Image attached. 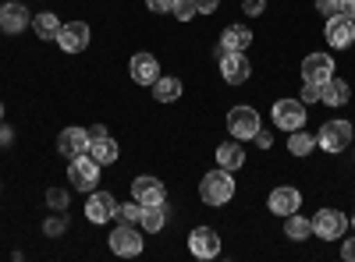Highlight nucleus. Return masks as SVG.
<instances>
[{
  "mask_svg": "<svg viewBox=\"0 0 355 262\" xmlns=\"http://www.w3.org/2000/svg\"><path fill=\"white\" fill-rule=\"evenodd\" d=\"M245 163V149L239 145V138L234 142H224V145H217V167H224V170H239Z\"/></svg>",
  "mask_w": 355,
  "mask_h": 262,
  "instance_id": "4be33fe9",
  "label": "nucleus"
},
{
  "mask_svg": "<svg viewBox=\"0 0 355 262\" xmlns=\"http://www.w3.org/2000/svg\"><path fill=\"white\" fill-rule=\"evenodd\" d=\"M323 36H327V43L334 50H348L355 43V21L348 15H334V18H327V25H323Z\"/></svg>",
  "mask_w": 355,
  "mask_h": 262,
  "instance_id": "9b49d317",
  "label": "nucleus"
},
{
  "mask_svg": "<svg viewBox=\"0 0 355 262\" xmlns=\"http://www.w3.org/2000/svg\"><path fill=\"white\" fill-rule=\"evenodd\" d=\"M242 11H245V15H263V11H266V0H245Z\"/></svg>",
  "mask_w": 355,
  "mask_h": 262,
  "instance_id": "c9c22d12",
  "label": "nucleus"
},
{
  "mask_svg": "<svg viewBox=\"0 0 355 262\" xmlns=\"http://www.w3.org/2000/svg\"><path fill=\"white\" fill-rule=\"evenodd\" d=\"M46 206H50L53 213H68V191H64V188H50V191H46Z\"/></svg>",
  "mask_w": 355,
  "mask_h": 262,
  "instance_id": "c756f323",
  "label": "nucleus"
},
{
  "mask_svg": "<svg viewBox=\"0 0 355 262\" xmlns=\"http://www.w3.org/2000/svg\"><path fill=\"white\" fill-rule=\"evenodd\" d=\"M171 15H178V21H192L199 15V8H196V0H174V11Z\"/></svg>",
  "mask_w": 355,
  "mask_h": 262,
  "instance_id": "7c9ffc66",
  "label": "nucleus"
},
{
  "mask_svg": "<svg viewBox=\"0 0 355 262\" xmlns=\"http://www.w3.org/2000/svg\"><path fill=\"white\" fill-rule=\"evenodd\" d=\"M316 145L323 153H345L348 145H352V124L348 121H327L320 128V138Z\"/></svg>",
  "mask_w": 355,
  "mask_h": 262,
  "instance_id": "423d86ee",
  "label": "nucleus"
},
{
  "mask_svg": "<svg viewBox=\"0 0 355 262\" xmlns=\"http://www.w3.org/2000/svg\"><path fill=\"white\" fill-rule=\"evenodd\" d=\"M153 96H157V103H174L178 96H182V78L160 75V78L153 82Z\"/></svg>",
  "mask_w": 355,
  "mask_h": 262,
  "instance_id": "393cba45",
  "label": "nucleus"
},
{
  "mask_svg": "<svg viewBox=\"0 0 355 262\" xmlns=\"http://www.w3.org/2000/svg\"><path fill=\"white\" fill-rule=\"evenodd\" d=\"M345 230H348V216L341 209H320L313 216V234L320 241H334V238H345Z\"/></svg>",
  "mask_w": 355,
  "mask_h": 262,
  "instance_id": "39448f33",
  "label": "nucleus"
},
{
  "mask_svg": "<svg viewBox=\"0 0 355 262\" xmlns=\"http://www.w3.org/2000/svg\"><path fill=\"white\" fill-rule=\"evenodd\" d=\"M117 220H121V223H139V216H142V206H139V202L132 198V202H121V206H117V213H114Z\"/></svg>",
  "mask_w": 355,
  "mask_h": 262,
  "instance_id": "c85d7f7f",
  "label": "nucleus"
},
{
  "mask_svg": "<svg viewBox=\"0 0 355 262\" xmlns=\"http://www.w3.org/2000/svg\"><path fill=\"white\" fill-rule=\"evenodd\" d=\"M341 15H348L355 21V0H341Z\"/></svg>",
  "mask_w": 355,
  "mask_h": 262,
  "instance_id": "58836bf2",
  "label": "nucleus"
},
{
  "mask_svg": "<svg viewBox=\"0 0 355 262\" xmlns=\"http://www.w3.org/2000/svg\"><path fill=\"white\" fill-rule=\"evenodd\" d=\"M28 25H33V18H28L25 4H18V0H8V4L0 8V28H4L8 36H18V32H25Z\"/></svg>",
  "mask_w": 355,
  "mask_h": 262,
  "instance_id": "dca6fc26",
  "label": "nucleus"
},
{
  "mask_svg": "<svg viewBox=\"0 0 355 262\" xmlns=\"http://www.w3.org/2000/svg\"><path fill=\"white\" fill-rule=\"evenodd\" d=\"M199 198L206 202V206H227V202L234 198V174L224 170V167L210 170L199 181Z\"/></svg>",
  "mask_w": 355,
  "mask_h": 262,
  "instance_id": "f257e3e1",
  "label": "nucleus"
},
{
  "mask_svg": "<svg viewBox=\"0 0 355 262\" xmlns=\"http://www.w3.org/2000/svg\"><path fill=\"white\" fill-rule=\"evenodd\" d=\"M0 121H4V103H0Z\"/></svg>",
  "mask_w": 355,
  "mask_h": 262,
  "instance_id": "79ce46f5",
  "label": "nucleus"
},
{
  "mask_svg": "<svg viewBox=\"0 0 355 262\" xmlns=\"http://www.w3.org/2000/svg\"><path fill=\"white\" fill-rule=\"evenodd\" d=\"M274 124L281 131H299L306 124V103L302 100H277L274 103Z\"/></svg>",
  "mask_w": 355,
  "mask_h": 262,
  "instance_id": "0eeeda50",
  "label": "nucleus"
},
{
  "mask_svg": "<svg viewBox=\"0 0 355 262\" xmlns=\"http://www.w3.org/2000/svg\"><path fill=\"white\" fill-rule=\"evenodd\" d=\"M117 213V198L110 191H89L85 198V220L89 223H107Z\"/></svg>",
  "mask_w": 355,
  "mask_h": 262,
  "instance_id": "f8f14e48",
  "label": "nucleus"
},
{
  "mask_svg": "<svg viewBox=\"0 0 355 262\" xmlns=\"http://www.w3.org/2000/svg\"><path fill=\"white\" fill-rule=\"evenodd\" d=\"M313 149H316V138L309 131H302V128L299 131H288V153L291 156H309Z\"/></svg>",
  "mask_w": 355,
  "mask_h": 262,
  "instance_id": "bb28decb",
  "label": "nucleus"
},
{
  "mask_svg": "<svg viewBox=\"0 0 355 262\" xmlns=\"http://www.w3.org/2000/svg\"><path fill=\"white\" fill-rule=\"evenodd\" d=\"M217 64H220V78L227 85H245L249 75H252V64H249V57L242 50H224L217 57Z\"/></svg>",
  "mask_w": 355,
  "mask_h": 262,
  "instance_id": "7ed1b4c3",
  "label": "nucleus"
},
{
  "mask_svg": "<svg viewBox=\"0 0 355 262\" xmlns=\"http://www.w3.org/2000/svg\"><path fill=\"white\" fill-rule=\"evenodd\" d=\"M227 131L239 138V142L256 138V131H259V113H256L252 106H231V110H227Z\"/></svg>",
  "mask_w": 355,
  "mask_h": 262,
  "instance_id": "6e6552de",
  "label": "nucleus"
},
{
  "mask_svg": "<svg viewBox=\"0 0 355 262\" xmlns=\"http://www.w3.org/2000/svg\"><path fill=\"white\" fill-rule=\"evenodd\" d=\"M110 252L114 255H121V259H135L142 252V234L135 230V223H121V227H114L110 230V238H107Z\"/></svg>",
  "mask_w": 355,
  "mask_h": 262,
  "instance_id": "20e7f679",
  "label": "nucleus"
},
{
  "mask_svg": "<svg viewBox=\"0 0 355 262\" xmlns=\"http://www.w3.org/2000/svg\"><path fill=\"white\" fill-rule=\"evenodd\" d=\"M89 131V138H103L107 135V124H93V128H85Z\"/></svg>",
  "mask_w": 355,
  "mask_h": 262,
  "instance_id": "ea45409f",
  "label": "nucleus"
},
{
  "mask_svg": "<svg viewBox=\"0 0 355 262\" xmlns=\"http://www.w3.org/2000/svg\"><path fill=\"white\" fill-rule=\"evenodd\" d=\"M196 8H199V15H214L217 11V0H196Z\"/></svg>",
  "mask_w": 355,
  "mask_h": 262,
  "instance_id": "4c0bfd02",
  "label": "nucleus"
},
{
  "mask_svg": "<svg viewBox=\"0 0 355 262\" xmlns=\"http://www.w3.org/2000/svg\"><path fill=\"white\" fill-rule=\"evenodd\" d=\"M128 71H132V82L135 85H153L160 78V61H157L153 53H135Z\"/></svg>",
  "mask_w": 355,
  "mask_h": 262,
  "instance_id": "a211bd4d",
  "label": "nucleus"
},
{
  "mask_svg": "<svg viewBox=\"0 0 355 262\" xmlns=\"http://www.w3.org/2000/svg\"><path fill=\"white\" fill-rule=\"evenodd\" d=\"M11 138H15L11 128H0V145H11Z\"/></svg>",
  "mask_w": 355,
  "mask_h": 262,
  "instance_id": "a19ab883",
  "label": "nucleus"
},
{
  "mask_svg": "<svg viewBox=\"0 0 355 262\" xmlns=\"http://www.w3.org/2000/svg\"><path fill=\"white\" fill-rule=\"evenodd\" d=\"M352 100V89H348V82L345 78H327L320 85V103H327V106H345Z\"/></svg>",
  "mask_w": 355,
  "mask_h": 262,
  "instance_id": "6ab92c4d",
  "label": "nucleus"
},
{
  "mask_svg": "<svg viewBox=\"0 0 355 262\" xmlns=\"http://www.w3.org/2000/svg\"><path fill=\"white\" fill-rule=\"evenodd\" d=\"M57 153L64 160H75V156H85L89 153V131L85 128H64L57 135Z\"/></svg>",
  "mask_w": 355,
  "mask_h": 262,
  "instance_id": "2eb2a0df",
  "label": "nucleus"
},
{
  "mask_svg": "<svg viewBox=\"0 0 355 262\" xmlns=\"http://www.w3.org/2000/svg\"><path fill=\"white\" fill-rule=\"evenodd\" d=\"M64 230H68V213H53V216L43 223V234H46V238H61Z\"/></svg>",
  "mask_w": 355,
  "mask_h": 262,
  "instance_id": "cd10ccee",
  "label": "nucleus"
},
{
  "mask_svg": "<svg viewBox=\"0 0 355 262\" xmlns=\"http://www.w3.org/2000/svg\"><path fill=\"white\" fill-rule=\"evenodd\" d=\"M33 32H36V39L57 43V36H61V18H57V15H50V11L36 15V18H33Z\"/></svg>",
  "mask_w": 355,
  "mask_h": 262,
  "instance_id": "5701e85b",
  "label": "nucleus"
},
{
  "mask_svg": "<svg viewBox=\"0 0 355 262\" xmlns=\"http://www.w3.org/2000/svg\"><path fill=\"white\" fill-rule=\"evenodd\" d=\"M89 156H93L100 167H110V163H117V156H121V145H117L110 135H103V138H89Z\"/></svg>",
  "mask_w": 355,
  "mask_h": 262,
  "instance_id": "aec40b11",
  "label": "nucleus"
},
{
  "mask_svg": "<svg viewBox=\"0 0 355 262\" xmlns=\"http://www.w3.org/2000/svg\"><path fill=\"white\" fill-rule=\"evenodd\" d=\"M146 8H150L153 15H171L174 11V0H146Z\"/></svg>",
  "mask_w": 355,
  "mask_h": 262,
  "instance_id": "72a5a7b5",
  "label": "nucleus"
},
{
  "mask_svg": "<svg viewBox=\"0 0 355 262\" xmlns=\"http://www.w3.org/2000/svg\"><path fill=\"white\" fill-rule=\"evenodd\" d=\"M189 252L196 259H217L220 255V238L214 227H196L189 234Z\"/></svg>",
  "mask_w": 355,
  "mask_h": 262,
  "instance_id": "ddd939ff",
  "label": "nucleus"
},
{
  "mask_svg": "<svg viewBox=\"0 0 355 262\" xmlns=\"http://www.w3.org/2000/svg\"><path fill=\"white\" fill-rule=\"evenodd\" d=\"M341 259H345V262H355V238H348V241L341 245Z\"/></svg>",
  "mask_w": 355,
  "mask_h": 262,
  "instance_id": "e433bc0d",
  "label": "nucleus"
},
{
  "mask_svg": "<svg viewBox=\"0 0 355 262\" xmlns=\"http://www.w3.org/2000/svg\"><path fill=\"white\" fill-rule=\"evenodd\" d=\"M252 142H256V145H259V149H270V145H274V131H263V128H259V131H256V138H252Z\"/></svg>",
  "mask_w": 355,
  "mask_h": 262,
  "instance_id": "f704fd0d",
  "label": "nucleus"
},
{
  "mask_svg": "<svg viewBox=\"0 0 355 262\" xmlns=\"http://www.w3.org/2000/svg\"><path fill=\"white\" fill-rule=\"evenodd\" d=\"M164 206H167V202H164ZM164 206H142L139 223H142L146 234H160V230L167 227V213H164Z\"/></svg>",
  "mask_w": 355,
  "mask_h": 262,
  "instance_id": "a878e982",
  "label": "nucleus"
},
{
  "mask_svg": "<svg viewBox=\"0 0 355 262\" xmlns=\"http://www.w3.org/2000/svg\"><path fill=\"white\" fill-rule=\"evenodd\" d=\"M220 46L245 53V50L252 46V28H249V25H227L224 32H220Z\"/></svg>",
  "mask_w": 355,
  "mask_h": 262,
  "instance_id": "412c9836",
  "label": "nucleus"
},
{
  "mask_svg": "<svg viewBox=\"0 0 355 262\" xmlns=\"http://www.w3.org/2000/svg\"><path fill=\"white\" fill-rule=\"evenodd\" d=\"M299 100H302L306 106H309V103H320V85H316V82H306V85H302V96H299Z\"/></svg>",
  "mask_w": 355,
  "mask_h": 262,
  "instance_id": "473e14b6",
  "label": "nucleus"
},
{
  "mask_svg": "<svg viewBox=\"0 0 355 262\" xmlns=\"http://www.w3.org/2000/svg\"><path fill=\"white\" fill-rule=\"evenodd\" d=\"M89 39H93V32H89L85 21H68V25H61L57 46H61L64 53H82V50L89 46Z\"/></svg>",
  "mask_w": 355,
  "mask_h": 262,
  "instance_id": "4468645a",
  "label": "nucleus"
},
{
  "mask_svg": "<svg viewBox=\"0 0 355 262\" xmlns=\"http://www.w3.org/2000/svg\"><path fill=\"white\" fill-rule=\"evenodd\" d=\"M316 11L323 18H334V15H341V0H316Z\"/></svg>",
  "mask_w": 355,
  "mask_h": 262,
  "instance_id": "2f4dec72",
  "label": "nucleus"
},
{
  "mask_svg": "<svg viewBox=\"0 0 355 262\" xmlns=\"http://www.w3.org/2000/svg\"><path fill=\"white\" fill-rule=\"evenodd\" d=\"M132 198L139 206H164L167 202V188L160 178H150V174H142V178L132 181Z\"/></svg>",
  "mask_w": 355,
  "mask_h": 262,
  "instance_id": "1a4fd4ad",
  "label": "nucleus"
},
{
  "mask_svg": "<svg viewBox=\"0 0 355 262\" xmlns=\"http://www.w3.org/2000/svg\"><path fill=\"white\" fill-rule=\"evenodd\" d=\"M302 78L306 82H316V85H323L331 75H334V57L331 53H309L306 61H302Z\"/></svg>",
  "mask_w": 355,
  "mask_h": 262,
  "instance_id": "f3484780",
  "label": "nucleus"
},
{
  "mask_svg": "<svg viewBox=\"0 0 355 262\" xmlns=\"http://www.w3.org/2000/svg\"><path fill=\"white\" fill-rule=\"evenodd\" d=\"M68 181H71V188H78V191H96V185H100V163L93 160V156H75V160H68Z\"/></svg>",
  "mask_w": 355,
  "mask_h": 262,
  "instance_id": "f03ea898",
  "label": "nucleus"
},
{
  "mask_svg": "<svg viewBox=\"0 0 355 262\" xmlns=\"http://www.w3.org/2000/svg\"><path fill=\"white\" fill-rule=\"evenodd\" d=\"M284 238H291V241H306V238H313V220H306L302 213L284 216Z\"/></svg>",
  "mask_w": 355,
  "mask_h": 262,
  "instance_id": "b1692460",
  "label": "nucleus"
},
{
  "mask_svg": "<svg viewBox=\"0 0 355 262\" xmlns=\"http://www.w3.org/2000/svg\"><path fill=\"white\" fill-rule=\"evenodd\" d=\"M266 209H270L274 216H291L302 209V191L291 188V185H281L270 191V198H266Z\"/></svg>",
  "mask_w": 355,
  "mask_h": 262,
  "instance_id": "9d476101",
  "label": "nucleus"
},
{
  "mask_svg": "<svg viewBox=\"0 0 355 262\" xmlns=\"http://www.w3.org/2000/svg\"><path fill=\"white\" fill-rule=\"evenodd\" d=\"M352 227H355V216H352Z\"/></svg>",
  "mask_w": 355,
  "mask_h": 262,
  "instance_id": "37998d69",
  "label": "nucleus"
}]
</instances>
